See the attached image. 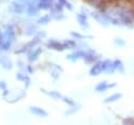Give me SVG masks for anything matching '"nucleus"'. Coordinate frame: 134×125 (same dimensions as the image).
I'll return each mask as SVG.
<instances>
[{
  "label": "nucleus",
  "instance_id": "f257e3e1",
  "mask_svg": "<svg viewBox=\"0 0 134 125\" xmlns=\"http://www.w3.org/2000/svg\"><path fill=\"white\" fill-rule=\"evenodd\" d=\"M46 46L47 47H49V48H52V49H54V50H59V51H63L65 48H67L66 47V45H65V43H61V42H59V41H55V40H49L47 43H46Z\"/></svg>",
  "mask_w": 134,
  "mask_h": 125
},
{
  "label": "nucleus",
  "instance_id": "f03ea898",
  "mask_svg": "<svg viewBox=\"0 0 134 125\" xmlns=\"http://www.w3.org/2000/svg\"><path fill=\"white\" fill-rule=\"evenodd\" d=\"M102 71H104V67H103V62H97V63H95L92 67H91V69H90V75L91 76H97V75H99Z\"/></svg>",
  "mask_w": 134,
  "mask_h": 125
},
{
  "label": "nucleus",
  "instance_id": "7ed1b4c3",
  "mask_svg": "<svg viewBox=\"0 0 134 125\" xmlns=\"http://www.w3.org/2000/svg\"><path fill=\"white\" fill-rule=\"evenodd\" d=\"M115 83H112V84H108L107 83V81H103V82H100L98 85H96V87H95V90L96 91H98V92H100V91H106L107 89H109V88H113V87H115Z\"/></svg>",
  "mask_w": 134,
  "mask_h": 125
},
{
  "label": "nucleus",
  "instance_id": "20e7f679",
  "mask_svg": "<svg viewBox=\"0 0 134 125\" xmlns=\"http://www.w3.org/2000/svg\"><path fill=\"white\" fill-rule=\"evenodd\" d=\"M29 111L36 116H39V117H47L48 113L47 111H45L44 109L40 108V107H37V106H30L29 107Z\"/></svg>",
  "mask_w": 134,
  "mask_h": 125
},
{
  "label": "nucleus",
  "instance_id": "39448f33",
  "mask_svg": "<svg viewBox=\"0 0 134 125\" xmlns=\"http://www.w3.org/2000/svg\"><path fill=\"white\" fill-rule=\"evenodd\" d=\"M92 17H93L97 22H99V23L103 24V25H108V23H109L108 17H107L106 15H98V14H96V13H92Z\"/></svg>",
  "mask_w": 134,
  "mask_h": 125
},
{
  "label": "nucleus",
  "instance_id": "423d86ee",
  "mask_svg": "<svg viewBox=\"0 0 134 125\" xmlns=\"http://www.w3.org/2000/svg\"><path fill=\"white\" fill-rule=\"evenodd\" d=\"M86 55L85 51H82V50H77V51H74L70 55L67 56V59L70 60V61H76L79 58H84V56Z\"/></svg>",
  "mask_w": 134,
  "mask_h": 125
},
{
  "label": "nucleus",
  "instance_id": "0eeeda50",
  "mask_svg": "<svg viewBox=\"0 0 134 125\" xmlns=\"http://www.w3.org/2000/svg\"><path fill=\"white\" fill-rule=\"evenodd\" d=\"M77 21L80 23V25L84 28H88L89 25H88V22H87V16L85 14H79L77 15Z\"/></svg>",
  "mask_w": 134,
  "mask_h": 125
},
{
  "label": "nucleus",
  "instance_id": "6e6552de",
  "mask_svg": "<svg viewBox=\"0 0 134 125\" xmlns=\"http://www.w3.org/2000/svg\"><path fill=\"white\" fill-rule=\"evenodd\" d=\"M121 97H122V95L119 93V92H117V93L111 95V96H109L108 98H106V99L104 100V102H105V103H112V102H115V101L119 100Z\"/></svg>",
  "mask_w": 134,
  "mask_h": 125
},
{
  "label": "nucleus",
  "instance_id": "1a4fd4ad",
  "mask_svg": "<svg viewBox=\"0 0 134 125\" xmlns=\"http://www.w3.org/2000/svg\"><path fill=\"white\" fill-rule=\"evenodd\" d=\"M42 53V48H37V49H35L31 54H29V56H28V61H30V62H32V61H35L38 57H39V55Z\"/></svg>",
  "mask_w": 134,
  "mask_h": 125
},
{
  "label": "nucleus",
  "instance_id": "9d476101",
  "mask_svg": "<svg viewBox=\"0 0 134 125\" xmlns=\"http://www.w3.org/2000/svg\"><path fill=\"white\" fill-rule=\"evenodd\" d=\"M44 93H46V95H48V96H50V97H52L53 99H61L62 98V95L61 93H59L58 91H55V90H52V91H47L46 89H41Z\"/></svg>",
  "mask_w": 134,
  "mask_h": 125
},
{
  "label": "nucleus",
  "instance_id": "9b49d317",
  "mask_svg": "<svg viewBox=\"0 0 134 125\" xmlns=\"http://www.w3.org/2000/svg\"><path fill=\"white\" fill-rule=\"evenodd\" d=\"M113 66H114V68H115V70L117 69V71H119V72H124V65H122V63H121V61L120 60H115V61H113Z\"/></svg>",
  "mask_w": 134,
  "mask_h": 125
},
{
  "label": "nucleus",
  "instance_id": "f8f14e48",
  "mask_svg": "<svg viewBox=\"0 0 134 125\" xmlns=\"http://www.w3.org/2000/svg\"><path fill=\"white\" fill-rule=\"evenodd\" d=\"M51 5L48 3V2H44V1H41L39 4H38V8L39 9H48L50 8Z\"/></svg>",
  "mask_w": 134,
  "mask_h": 125
},
{
  "label": "nucleus",
  "instance_id": "ddd939ff",
  "mask_svg": "<svg viewBox=\"0 0 134 125\" xmlns=\"http://www.w3.org/2000/svg\"><path fill=\"white\" fill-rule=\"evenodd\" d=\"M49 21H50V16L45 15V16H43L42 18H40V19L38 20V23H39V24H46V23H48Z\"/></svg>",
  "mask_w": 134,
  "mask_h": 125
},
{
  "label": "nucleus",
  "instance_id": "4468645a",
  "mask_svg": "<svg viewBox=\"0 0 134 125\" xmlns=\"http://www.w3.org/2000/svg\"><path fill=\"white\" fill-rule=\"evenodd\" d=\"M27 14L29 16H36V15H38V8L35 6H29L27 8Z\"/></svg>",
  "mask_w": 134,
  "mask_h": 125
},
{
  "label": "nucleus",
  "instance_id": "2eb2a0df",
  "mask_svg": "<svg viewBox=\"0 0 134 125\" xmlns=\"http://www.w3.org/2000/svg\"><path fill=\"white\" fill-rule=\"evenodd\" d=\"M61 99H62V101H63V102L67 103V104H68V105H70V106H73V105H74V102H73V100H71L70 98H67V97H63V96H62V98H61Z\"/></svg>",
  "mask_w": 134,
  "mask_h": 125
},
{
  "label": "nucleus",
  "instance_id": "dca6fc26",
  "mask_svg": "<svg viewBox=\"0 0 134 125\" xmlns=\"http://www.w3.org/2000/svg\"><path fill=\"white\" fill-rule=\"evenodd\" d=\"M64 43H65V45H66L67 48H71V47H74L75 46V42L73 40H67Z\"/></svg>",
  "mask_w": 134,
  "mask_h": 125
},
{
  "label": "nucleus",
  "instance_id": "f3484780",
  "mask_svg": "<svg viewBox=\"0 0 134 125\" xmlns=\"http://www.w3.org/2000/svg\"><path fill=\"white\" fill-rule=\"evenodd\" d=\"M14 7H15V11H16L17 13H19V14L23 12V7H22V5L16 3V2H14Z\"/></svg>",
  "mask_w": 134,
  "mask_h": 125
},
{
  "label": "nucleus",
  "instance_id": "a211bd4d",
  "mask_svg": "<svg viewBox=\"0 0 134 125\" xmlns=\"http://www.w3.org/2000/svg\"><path fill=\"white\" fill-rule=\"evenodd\" d=\"M1 64H2V66L4 67V68H6V69H10L12 68V63L9 62V61H1Z\"/></svg>",
  "mask_w": 134,
  "mask_h": 125
},
{
  "label": "nucleus",
  "instance_id": "6ab92c4d",
  "mask_svg": "<svg viewBox=\"0 0 134 125\" xmlns=\"http://www.w3.org/2000/svg\"><path fill=\"white\" fill-rule=\"evenodd\" d=\"M59 2L62 4V5H66V7H68V9H72V6L70 3L67 2V0H59Z\"/></svg>",
  "mask_w": 134,
  "mask_h": 125
},
{
  "label": "nucleus",
  "instance_id": "aec40b11",
  "mask_svg": "<svg viewBox=\"0 0 134 125\" xmlns=\"http://www.w3.org/2000/svg\"><path fill=\"white\" fill-rule=\"evenodd\" d=\"M114 43H115L117 46H124V45H125V41L121 40V39H119V38H118V39H115V40H114Z\"/></svg>",
  "mask_w": 134,
  "mask_h": 125
},
{
  "label": "nucleus",
  "instance_id": "412c9836",
  "mask_svg": "<svg viewBox=\"0 0 134 125\" xmlns=\"http://www.w3.org/2000/svg\"><path fill=\"white\" fill-rule=\"evenodd\" d=\"M79 109H80L79 107H75V106H74L73 108H71V109H69V110H67V111H66L65 113H66V114H72V113H74V112H76V111H77Z\"/></svg>",
  "mask_w": 134,
  "mask_h": 125
},
{
  "label": "nucleus",
  "instance_id": "4be33fe9",
  "mask_svg": "<svg viewBox=\"0 0 134 125\" xmlns=\"http://www.w3.org/2000/svg\"><path fill=\"white\" fill-rule=\"evenodd\" d=\"M71 36H72V37H75L76 39H84V38H86L85 36L80 35V34H77V33H74V32H71Z\"/></svg>",
  "mask_w": 134,
  "mask_h": 125
},
{
  "label": "nucleus",
  "instance_id": "5701e85b",
  "mask_svg": "<svg viewBox=\"0 0 134 125\" xmlns=\"http://www.w3.org/2000/svg\"><path fill=\"white\" fill-rule=\"evenodd\" d=\"M16 78H17L18 80H21V81H24V80H25V78H26V76H25V75H23L22 72H18V74L16 75Z\"/></svg>",
  "mask_w": 134,
  "mask_h": 125
},
{
  "label": "nucleus",
  "instance_id": "b1692460",
  "mask_svg": "<svg viewBox=\"0 0 134 125\" xmlns=\"http://www.w3.org/2000/svg\"><path fill=\"white\" fill-rule=\"evenodd\" d=\"M122 123H124V124H134V119H132V118H127V119H125V120L122 121Z\"/></svg>",
  "mask_w": 134,
  "mask_h": 125
},
{
  "label": "nucleus",
  "instance_id": "393cba45",
  "mask_svg": "<svg viewBox=\"0 0 134 125\" xmlns=\"http://www.w3.org/2000/svg\"><path fill=\"white\" fill-rule=\"evenodd\" d=\"M0 88L1 89H6V83L4 82V81H0Z\"/></svg>",
  "mask_w": 134,
  "mask_h": 125
},
{
  "label": "nucleus",
  "instance_id": "a878e982",
  "mask_svg": "<svg viewBox=\"0 0 134 125\" xmlns=\"http://www.w3.org/2000/svg\"><path fill=\"white\" fill-rule=\"evenodd\" d=\"M54 6H55L54 8H55L57 11H60V12H61V11H62V8H63V7H62V4H61L60 2H59V3H57Z\"/></svg>",
  "mask_w": 134,
  "mask_h": 125
},
{
  "label": "nucleus",
  "instance_id": "bb28decb",
  "mask_svg": "<svg viewBox=\"0 0 134 125\" xmlns=\"http://www.w3.org/2000/svg\"><path fill=\"white\" fill-rule=\"evenodd\" d=\"M51 76H52V77H53L54 79H58V78H59V76H60V74H59L58 71H52Z\"/></svg>",
  "mask_w": 134,
  "mask_h": 125
},
{
  "label": "nucleus",
  "instance_id": "cd10ccee",
  "mask_svg": "<svg viewBox=\"0 0 134 125\" xmlns=\"http://www.w3.org/2000/svg\"><path fill=\"white\" fill-rule=\"evenodd\" d=\"M24 81H26V84H25V87H26V88H27V87H28V86H29V84H30V79H29V78H28V77H26V78H25V80H24Z\"/></svg>",
  "mask_w": 134,
  "mask_h": 125
},
{
  "label": "nucleus",
  "instance_id": "c85d7f7f",
  "mask_svg": "<svg viewBox=\"0 0 134 125\" xmlns=\"http://www.w3.org/2000/svg\"><path fill=\"white\" fill-rule=\"evenodd\" d=\"M27 70H28L29 72H32V68H31V66H30V65H28V66H27Z\"/></svg>",
  "mask_w": 134,
  "mask_h": 125
},
{
  "label": "nucleus",
  "instance_id": "c756f323",
  "mask_svg": "<svg viewBox=\"0 0 134 125\" xmlns=\"http://www.w3.org/2000/svg\"><path fill=\"white\" fill-rule=\"evenodd\" d=\"M4 90H5V91H4V92H3V96H6V95H7V93H8V91H7V90H6V89H4Z\"/></svg>",
  "mask_w": 134,
  "mask_h": 125
},
{
  "label": "nucleus",
  "instance_id": "7c9ffc66",
  "mask_svg": "<svg viewBox=\"0 0 134 125\" xmlns=\"http://www.w3.org/2000/svg\"><path fill=\"white\" fill-rule=\"evenodd\" d=\"M41 1H44V2H48V1H50V0H41Z\"/></svg>",
  "mask_w": 134,
  "mask_h": 125
},
{
  "label": "nucleus",
  "instance_id": "2f4dec72",
  "mask_svg": "<svg viewBox=\"0 0 134 125\" xmlns=\"http://www.w3.org/2000/svg\"><path fill=\"white\" fill-rule=\"evenodd\" d=\"M0 35H1V33H0Z\"/></svg>",
  "mask_w": 134,
  "mask_h": 125
}]
</instances>
